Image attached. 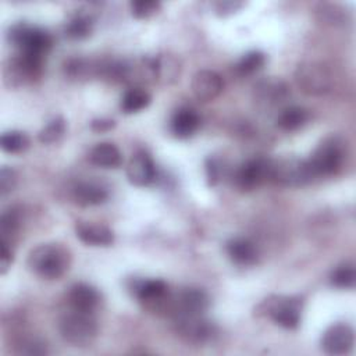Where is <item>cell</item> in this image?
<instances>
[{
  "label": "cell",
  "mask_w": 356,
  "mask_h": 356,
  "mask_svg": "<svg viewBox=\"0 0 356 356\" xmlns=\"http://www.w3.org/2000/svg\"><path fill=\"white\" fill-rule=\"evenodd\" d=\"M270 174L271 160L252 159L238 168L235 174V184L242 191H252L270 179Z\"/></svg>",
  "instance_id": "cell-8"
},
{
  "label": "cell",
  "mask_w": 356,
  "mask_h": 356,
  "mask_svg": "<svg viewBox=\"0 0 356 356\" xmlns=\"http://www.w3.org/2000/svg\"><path fill=\"white\" fill-rule=\"evenodd\" d=\"M200 124L199 115L192 108H179L171 121V129L178 138H188L197 129Z\"/></svg>",
  "instance_id": "cell-17"
},
{
  "label": "cell",
  "mask_w": 356,
  "mask_h": 356,
  "mask_svg": "<svg viewBox=\"0 0 356 356\" xmlns=\"http://www.w3.org/2000/svg\"><path fill=\"white\" fill-rule=\"evenodd\" d=\"M224 82L221 76L211 70H202L192 78V92L196 99L202 102H210L216 99L222 90Z\"/></svg>",
  "instance_id": "cell-11"
},
{
  "label": "cell",
  "mask_w": 356,
  "mask_h": 356,
  "mask_svg": "<svg viewBox=\"0 0 356 356\" xmlns=\"http://www.w3.org/2000/svg\"><path fill=\"white\" fill-rule=\"evenodd\" d=\"M19 218L15 210H7L1 216L0 221V241L11 245V236L15 235L18 229Z\"/></svg>",
  "instance_id": "cell-28"
},
{
  "label": "cell",
  "mask_w": 356,
  "mask_h": 356,
  "mask_svg": "<svg viewBox=\"0 0 356 356\" xmlns=\"http://www.w3.org/2000/svg\"><path fill=\"white\" fill-rule=\"evenodd\" d=\"M331 284L337 288H342V289H352L355 286L356 282V271L353 264L350 263H343L341 266H338L331 277Z\"/></svg>",
  "instance_id": "cell-23"
},
{
  "label": "cell",
  "mask_w": 356,
  "mask_h": 356,
  "mask_svg": "<svg viewBox=\"0 0 356 356\" xmlns=\"http://www.w3.org/2000/svg\"><path fill=\"white\" fill-rule=\"evenodd\" d=\"M13 249L10 243L0 241V273L6 274L13 263Z\"/></svg>",
  "instance_id": "cell-31"
},
{
  "label": "cell",
  "mask_w": 356,
  "mask_h": 356,
  "mask_svg": "<svg viewBox=\"0 0 356 356\" xmlns=\"http://www.w3.org/2000/svg\"><path fill=\"white\" fill-rule=\"evenodd\" d=\"M307 121V111L298 106H291L282 110L277 122L285 131H295Z\"/></svg>",
  "instance_id": "cell-22"
},
{
  "label": "cell",
  "mask_w": 356,
  "mask_h": 356,
  "mask_svg": "<svg viewBox=\"0 0 356 356\" xmlns=\"http://www.w3.org/2000/svg\"><path fill=\"white\" fill-rule=\"evenodd\" d=\"M314 178L307 160L295 157L271 161L270 179L281 186L298 188L309 184Z\"/></svg>",
  "instance_id": "cell-3"
},
{
  "label": "cell",
  "mask_w": 356,
  "mask_h": 356,
  "mask_svg": "<svg viewBox=\"0 0 356 356\" xmlns=\"http://www.w3.org/2000/svg\"><path fill=\"white\" fill-rule=\"evenodd\" d=\"M343 160V145L338 138H328L323 140L313 156L307 160L312 168V172L316 177L318 175H331L338 171Z\"/></svg>",
  "instance_id": "cell-5"
},
{
  "label": "cell",
  "mask_w": 356,
  "mask_h": 356,
  "mask_svg": "<svg viewBox=\"0 0 356 356\" xmlns=\"http://www.w3.org/2000/svg\"><path fill=\"white\" fill-rule=\"evenodd\" d=\"M64 132H65V121L61 117H56L44 128L40 129L38 139L40 143L50 145L57 142L64 135Z\"/></svg>",
  "instance_id": "cell-25"
},
{
  "label": "cell",
  "mask_w": 356,
  "mask_h": 356,
  "mask_svg": "<svg viewBox=\"0 0 356 356\" xmlns=\"http://www.w3.org/2000/svg\"><path fill=\"white\" fill-rule=\"evenodd\" d=\"M76 236L90 246H110L114 242V234L110 228L99 224H78Z\"/></svg>",
  "instance_id": "cell-14"
},
{
  "label": "cell",
  "mask_w": 356,
  "mask_h": 356,
  "mask_svg": "<svg viewBox=\"0 0 356 356\" xmlns=\"http://www.w3.org/2000/svg\"><path fill=\"white\" fill-rule=\"evenodd\" d=\"M229 259L239 266H250L257 260V252L252 242L243 238H234L227 242Z\"/></svg>",
  "instance_id": "cell-16"
},
{
  "label": "cell",
  "mask_w": 356,
  "mask_h": 356,
  "mask_svg": "<svg viewBox=\"0 0 356 356\" xmlns=\"http://www.w3.org/2000/svg\"><path fill=\"white\" fill-rule=\"evenodd\" d=\"M92 31V22L85 15H76L70 21V24L65 28V35L71 39H85L90 35Z\"/></svg>",
  "instance_id": "cell-27"
},
{
  "label": "cell",
  "mask_w": 356,
  "mask_h": 356,
  "mask_svg": "<svg viewBox=\"0 0 356 356\" xmlns=\"http://www.w3.org/2000/svg\"><path fill=\"white\" fill-rule=\"evenodd\" d=\"M107 191L95 182H81L74 188V199L81 206H96L106 202Z\"/></svg>",
  "instance_id": "cell-18"
},
{
  "label": "cell",
  "mask_w": 356,
  "mask_h": 356,
  "mask_svg": "<svg viewBox=\"0 0 356 356\" xmlns=\"http://www.w3.org/2000/svg\"><path fill=\"white\" fill-rule=\"evenodd\" d=\"M160 10V3L159 1H152V0H138L131 3V13L135 18L145 19L152 15H154Z\"/></svg>",
  "instance_id": "cell-29"
},
{
  "label": "cell",
  "mask_w": 356,
  "mask_h": 356,
  "mask_svg": "<svg viewBox=\"0 0 356 356\" xmlns=\"http://www.w3.org/2000/svg\"><path fill=\"white\" fill-rule=\"evenodd\" d=\"M263 312L268 314L278 325L284 328H296L300 323L302 302L299 298L274 296L266 299L261 305Z\"/></svg>",
  "instance_id": "cell-6"
},
{
  "label": "cell",
  "mask_w": 356,
  "mask_h": 356,
  "mask_svg": "<svg viewBox=\"0 0 356 356\" xmlns=\"http://www.w3.org/2000/svg\"><path fill=\"white\" fill-rule=\"evenodd\" d=\"M115 127V122L113 120H104V118H100V120H93L92 124H90V128L92 131L95 132H108L111 131L113 128Z\"/></svg>",
  "instance_id": "cell-34"
},
{
  "label": "cell",
  "mask_w": 356,
  "mask_h": 356,
  "mask_svg": "<svg viewBox=\"0 0 356 356\" xmlns=\"http://www.w3.org/2000/svg\"><path fill=\"white\" fill-rule=\"evenodd\" d=\"M242 6H243V3H238V1H218V3H216V11L220 15H227V14L236 11Z\"/></svg>",
  "instance_id": "cell-33"
},
{
  "label": "cell",
  "mask_w": 356,
  "mask_h": 356,
  "mask_svg": "<svg viewBox=\"0 0 356 356\" xmlns=\"http://www.w3.org/2000/svg\"><path fill=\"white\" fill-rule=\"evenodd\" d=\"M17 184V175L14 170L8 167H3L0 171V193L1 196H6L10 193Z\"/></svg>",
  "instance_id": "cell-30"
},
{
  "label": "cell",
  "mask_w": 356,
  "mask_h": 356,
  "mask_svg": "<svg viewBox=\"0 0 356 356\" xmlns=\"http://www.w3.org/2000/svg\"><path fill=\"white\" fill-rule=\"evenodd\" d=\"M210 300L204 291L197 288H188L178 293L174 300L175 317L182 316H202L209 309Z\"/></svg>",
  "instance_id": "cell-10"
},
{
  "label": "cell",
  "mask_w": 356,
  "mask_h": 356,
  "mask_svg": "<svg viewBox=\"0 0 356 356\" xmlns=\"http://www.w3.org/2000/svg\"><path fill=\"white\" fill-rule=\"evenodd\" d=\"M90 314L78 310L65 314L58 324L64 341L74 346L90 345L97 335V324Z\"/></svg>",
  "instance_id": "cell-2"
},
{
  "label": "cell",
  "mask_w": 356,
  "mask_h": 356,
  "mask_svg": "<svg viewBox=\"0 0 356 356\" xmlns=\"http://www.w3.org/2000/svg\"><path fill=\"white\" fill-rule=\"evenodd\" d=\"M154 75L159 76L165 83L174 82L179 74V64L171 56H161L156 58L152 64Z\"/></svg>",
  "instance_id": "cell-21"
},
{
  "label": "cell",
  "mask_w": 356,
  "mask_h": 356,
  "mask_svg": "<svg viewBox=\"0 0 356 356\" xmlns=\"http://www.w3.org/2000/svg\"><path fill=\"white\" fill-rule=\"evenodd\" d=\"M150 95L140 89V88H132L127 90L121 99V110L125 114H134L143 108H146L150 104Z\"/></svg>",
  "instance_id": "cell-20"
},
{
  "label": "cell",
  "mask_w": 356,
  "mask_h": 356,
  "mask_svg": "<svg viewBox=\"0 0 356 356\" xmlns=\"http://www.w3.org/2000/svg\"><path fill=\"white\" fill-rule=\"evenodd\" d=\"M266 63V57L260 51H249L245 56L241 57V60L236 64L238 72L242 75H250L256 71H259Z\"/></svg>",
  "instance_id": "cell-26"
},
{
  "label": "cell",
  "mask_w": 356,
  "mask_h": 356,
  "mask_svg": "<svg viewBox=\"0 0 356 356\" xmlns=\"http://www.w3.org/2000/svg\"><path fill=\"white\" fill-rule=\"evenodd\" d=\"M355 332L348 324L338 323L325 330L321 338V348L328 355H343L353 348Z\"/></svg>",
  "instance_id": "cell-9"
},
{
  "label": "cell",
  "mask_w": 356,
  "mask_h": 356,
  "mask_svg": "<svg viewBox=\"0 0 356 356\" xmlns=\"http://www.w3.org/2000/svg\"><path fill=\"white\" fill-rule=\"evenodd\" d=\"M0 145H1V149L7 153H19L28 147L29 139L24 132L10 131L1 135Z\"/></svg>",
  "instance_id": "cell-24"
},
{
  "label": "cell",
  "mask_w": 356,
  "mask_h": 356,
  "mask_svg": "<svg viewBox=\"0 0 356 356\" xmlns=\"http://www.w3.org/2000/svg\"><path fill=\"white\" fill-rule=\"evenodd\" d=\"M68 302L74 310L92 313L100 303V293L93 286L79 282L71 286Z\"/></svg>",
  "instance_id": "cell-13"
},
{
  "label": "cell",
  "mask_w": 356,
  "mask_h": 356,
  "mask_svg": "<svg viewBox=\"0 0 356 356\" xmlns=\"http://www.w3.org/2000/svg\"><path fill=\"white\" fill-rule=\"evenodd\" d=\"M92 164L102 168H118L122 163V154L120 149L108 142L97 143L89 154Z\"/></svg>",
  "instance_id": "cell-15"
},
{
  "label": "cell",
  "mask_w": 356,
  "mask_h": 356,
  "mask_svg": "<svg viewBox=\"0 0 356 356\" xmlns=\"http://www.w3.org/2000/svg\"><path fill=\"white\" fill-rule=\"evenodd\" d=\"M206 177L209 186H214L218 181V167L213 159L206 160Z\"/></svg>",
  "instance_id": "cell-32"
},
{
  "label": "cell",
  "mask_w": 356,
  "mask_h": 356,
  "mask_svg": "<svg viewBox=\"0 0 356 356\" xmlns=\"http://www.w3.org/2000/svg\"><path fill=\"white\" fill-rule=\"evenodd\" d=\"M10 38L22 53H32L44 57L51 46V39L44 31L25 24L15 25L10 32Z\"/></svg>",
  "instance_id": "cell-7"
},
{
  "label": "cell",
  "mask_w": 356,
  "mask_h": 356,
  "mask_svg": "<svg viewBox=\"0 0 356 356\" xmlns=\"http://www.w3.org/2000/svg\"><path fill=\"white\" fill-rule=\"evenodd\" d=\"M134 292L139 300L146 303H154L165 299L168 286L161 280H146L139 281L134 286Z\"/></svg>",
  "instance_id": "cell-19"
},
{
  "label": "cell",
  "mask_w": 356,
  "mask_h": 356,
  "mask_svg": "<svg viewBox=\"0 0 356 356\" xmlns=\"http://www.w3.org/2000/svg\"><path fill=\"white\" fill-rule=\"evenodd\" d=\"M127 175L129 182L136 186L150 185L156 178V167L150 156L145 152L135 153L128 163Z\"/></svg>",
  "instance_id": "cell-12"
},
{
  "label": "cell",
  "mask_w": 356,
  "mask_h": 356,
  "mask_svg": "<svg viewBox=\"0 0 356 356\" xmlns=\"http://www.w3.org/2000/svg\"><path fill=\"white\" fill-rule=\"evenodd\" d=\"M26 264L39 277L57 280L68 270L70 254L58 243H42L29 252Z\"/></svg>",
  "instance_id": "cell-1"
},
{
  "label": "cell",
  "mask_w": 356,
  "mask_h": 356,
  "mask_svg": "<svg viewBox=\"0 0 356 356\" xmlns=\"http://www.w3.org/2000/svg\"><path fill=\"white\" fill-rule=\"evenodd\" d=\"M295 81L302 92L312 96L327 93L332 85V78L327 67L314 61L299 64L295 71Z\"/></svg>",
  "instance_id": "cell-4"
}]
</instances>
